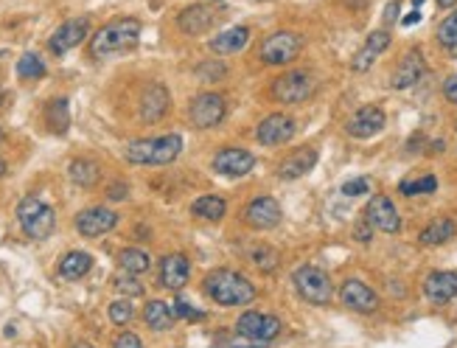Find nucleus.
I'll list each match as a JSON object with an SVG mask.
<instances>
[{
	"label": "nucleus",
	"mask_w": 457,
	"mask_h": 348,
	"mask_svg": "<svg viewBox=\"0 0 457 348\" xmlns=\"http://www.w3.org/2000/svg\"><path fill=\"white\" fill-rule=\"evenodd\" d=\"M202 292L219 306H247L258 298L256 284L244 272H238L233 267L211 270L205 275V281H202Z\"/></svg>",
	"instance_id": "obj_1"
},
{
	"label": "nucleus",
	"mask_w": 457,
	"mask_h": 348,
	"mask_svg": "<svg viewBox=\"0 0 457 348\" xmlns=\"http://www.w3.org/2000/svg\"><path fill=\"white\" fill-rule=\"evenodd\" d=\"M183 138L177 132H166L157 138H137L130 140L124 149V158L135 166H169L180 158Z\"/></svg>",
	"instance_id": "obj_2"
},
{
	"label": "nucleus",
	"mask_w": 457,
	"mask_h": 348,
	"mask_svg": "<svg viewBox=\"0 0 457 348\" xmlns=\"http://www.w3.org/2000/svg\"><path fill=\"white\" fill-rule=\"evenodd\" d=\"M137 40H140V23L135 17H121V20H112L93 34L90 51L93 56H112V53H121V51H132Z\"/></svg>",
	"instance_id": "obj_3"
},
{
	"label": "nucleus",
	"mask_w": 457,
	"mask_h": 348,
	"mask_svg": "<svg viewBox=\"0 0 457 348\" xmlns=\"http://www.w3.org/2000/svg\"><path fill=\"white\" fill-rule=\"evenodd\" d=\"M306 40L298 34V31H289V29H280L267 34L261 45H258V59L264 65H273V68H283V65H292L300 51H303Z\"/></svg>",
	"instance_id": "obj_4"
},
{
	"label": "nucleus",
	"mask_w": 457,
	"mask_h": 348,
	"mask_svg": "<svg viewBox=\"0 0 457 348\" xmlns=\"http://www.w3.org/2000/svg\"><path fill=\"white\" fill-rule=\"evenodd\" d=\"M17 222L23 227V233L34 242H46L48 236L56 230V211L37 200V197H26L20 205H17Z\"/></svg>",
	"instance_id": "obj_5"
},
{
	"label": "nucleus",
	"mask_w": 457,
	"mask_h": 348,
	"mask_svg": "<svg viewBox=\"0 0 457 348\" xmlns=\"http://www.w3.org/2000/svg\"><path fill=\"white\" fill-rule=\"evenodd\" d=\"M292 284H295V290H298V295L303 301H309V304L315 306H328L334 301V292H337L331 278H328V272L320 270V267H315V264L298 267L292 272Z\"/></svg>",
	"instance_id": "obj_6"
},
{
	"label": "nucleus",
	"mask_w": 457,
	"mask_h": 348,
	"mask_svg": "<svg viewBox=\"0 0 457 348\" xmlns=\"http://www.w3.org/2000/svg\"><path fill=\"white\" fill-rule=\"evenodd\" d=\"M315 93V76L303 68H292L280 73L270 85V98L278 104H300Z\"/></svg>",
	"instance_id": "obj_7"
},
{
	"label": "nucleus",
	"mask_w": 457,
	"mask_h": 348,
	"mask_svg": "<svg viewBox=\"0 0 457 348\" xmlns=\"http://www.w3.org/2000/svg\"><path fill=\"white\" fill-rule=\"evenodd\" d=\"M228 116V101L222 93L216 90H205V93H196L188 104V121L191 127L196 130H211L216 124H222Z\"/></svg>",
	"instance_id": "obj_8"
},
{
	"label": "nucleus",
	"mask_w": 457,
	"mask_h": 348,
	"mask_svg": "<svg viewBox=\"0 0 457 348\" xmlns=\"http://www.w3.org/2000/svg\"><path fill=\"white\" fill-rule=\"evenodd\" d=\"M280 329H283L280 317H275L270 312H258V309H247L236 320V334H241L250 343H273L280 334Z\"/></svg>",
	"instance_id": "obj_9"
},
{
	"label": "nucleus",
	"mask_w": 457,
	"mask_h": 348,
	"mask_svg": "<svg viewBox=\"0 0 457 348\" xmlns=\"http://www.w3.org/2000/svg\"><path fill=\"white\" fill-rule=\"evenodd\" d=\"M365 219L373 230H382V233H390V236L401 233V227H404L396 203L387 194H373L370 197V203H367L365 208Z\"/></svg>",
	"instance_id": "obj_10"
},
{
	"label": "nucleus",
	"mask_w": 457,
	"mask_h": 348,
	"mask_svg": "<svg viewBox=\"0 0 457 348\" xmlns=\"http://www.w3.org/2000/svg\"><path fill=\"white\" fill-rule=\"evenodd\" d=\"M295 132H298V124H295L292 116H286V113H270L267 118L258 121V127H256V140H258L261 146L273 149V146L289 143V140L295 138Z\"/></svg>",
	"instance_id": "obj_11"
},
{
	"label": "nucleus",
	"mask_w": 457,
	"mask_h": 348,
	"mask_svg": "<svg viewBox=\"0 0 457 348\" xmlns=\"http://www.w3.org/2000/svg\"><path fill=\"white\" fill-rule=\"evenodd\" d=\"M90 31V20L88 17H73V20H65L51 37H48V51L53 56H65L68 51H73L76 45L85 43Z\"/></svg>",
	"instance_id": "obj_12"
},
{
	"label": "nucleus",
	"mask_w": 457,
	"mask_h": 348,
	"mask_svg": "<svg viewBox=\"0 0 457 348\" xmlns=\"http://www.w3.org/2000/svg\"><path fill=\"white\" fill-rule=\"evenodd\" d=\"M211 169L222 177H244L256 169V155L250 149H241V146H228V149H219L211 160Z\"/></svg>",
	"instance_id": "obj_13"
},
{
	"label": "nucleus",
	"mask_w": 457,
	"mask_h": 348,
	"mask_svg": "<svg viewBox=\"0 0 457 348\" xmlns=\"http://www.w3.org/2000/svg\"><path fill=\"white\" fill-rule=\"evenodd\" d=\"M340 301L345 309H351V312H359V314H373L376 309H379V292L373 290V287H367L365 281H359V278H348V281H342V287H340Z\"/></svg>",
	"instance_id": "obj_14"
},
{
	"label": "nucleus",
	"mask_w": 457,
	"mask_h": 348,
	"mask_svg": "<svg viewBox=\"0 0 457 348\" xmlns=\"http://www.w3.org/2000/svg\"><path fill=\"white\" fill-rule=\"evenodd\" d=\"M73 225L85 239H98V236H107L110 230L118 227V214L112 208H107V205H95V208L76 214Z\"/></svg>",
	"instance_id": "obj_15"
},
{
	"label": "nucleus",
	"mask_w": 457,
	"mask_h": 348,
	"mask_svg": "<svg viewBox=\"0 0 457 348\" xmlns=\"http://www.w3.org/2000/svg\"><path fill=\"white\" fill-rule=\"evenodd\" d=\"M283 211H280V203L275 197H253L244 208V222L253 227V230H273L280 225Z\"/></svg>",
	"instance_id": "obj_16"
},
{
	"label": "nucleus",
	"mask_w": 457,
	"mask_h": 348,
	"mask_svg": "<svg viewBox=\"0 0 457 348\" xmlns=\"http://www.w3.org/2000/svg\"><path fill=\"white\" fill-rule=\"evenodd\" d=\"M384 127H387V116H384V110H382L379 104H365V107H359V110L348 118L345 132H348L351 138H357V140H367V138L379 135Z\"/></svg>",
	"instance_id": "obj_17"
},
{
	"label": "nucleus",
	"mask_w": 457,
	"mask_h": 348,
	"mask_svg": "<svg viewBox=\"0 0 457 348\" xmlns=\"http://www.w3.org/2000/svg\"><path fill=\"white\" fill-rule=\"evenodd\" d=\"M169 107H172V96H169V87L166 85H149L140 93V104H137V113H140V121L143 124H157L169 116Z\"/></svg>",
	"instance_id": "obj_18"
},
{
	"label": "nucleus",
	"mask_w": 457,
	"mask_h": 348,
	"mask_svg": "<svg viewBox=\"0 0 457 348\" xmlns=\"http://www.w3.org/2000/svg\"><path fill=\"white\" fill-rule=\"evenodd\" d=\"M424 73H426V59H424L421 48H410L401 56V62L396 65V71L390 76V87L393 90H410L424 79Z\"/></svg>",
	"instance_id": "obj_19"
},
{
	"label": "nucleus",
	"mask_w": 457,
	"mask_h": 348,
	"mask_svg": "<svg viewBox=\"0 0 457 348\" xmlns=\"http://www.w3.org/2000/svg\"><path fill=\"white\" fill-rule=\"evenodd\" d=\"M390 43H393L390 29H376V31H370L365 45H362V48L354 53V59H351V71H354V73H367V71L373 68V62L390 48Z\"/></svg>",
	"instance_id": "obj_20"
},
{
	"label": "nucleus",
	"mask_w": 457,
	"mask_h": 348,
	"mask_svg": "<svg viewBox=\"0 0 457 348\" xmlns=\"http://www.w3.org/2000/svg\"><path fill=\"white\" fill-rule=\"evenodd\" d=\"M315 166H317V149H315V146H300V149H295L292 155H286V158L278 163L275 174H278V180L292 183V180L306 177Z\"/></svg>",
	"instance_id": "obj_21"
},
{
	"label": "nucleus",
	"mask_w": 457,
	"mask_h": 348,
	"mask_svg": "<svg viewBox=\"0 0 457 348\" xmlns=\"http://www.w3.org/2000/svg\"><path fill=\"white\" fill-rule=\"evenodd\" d=\"M424 298L432 304H449L457 298V272L455 270H435L424 278Z\"/></svg>",
	"instance_id": "obj_22"
},
{
	"label": "nucleus",
	"mask_w": 457,
	"mask_h": 348,
	"mask_svg": "<svg viewBox=\"0 0 457 348\" xmlns=\"http://www.w3.org/2000/svg\"><path fill=\"white\" fill-rule=\"evenodd\" d=\"M214 20H216V11L211 6L194 3V6H188L177 14V29L183 31L185 37H199L214 26Z\"/></svg>",
	"instance_id": "obj_23"
},
{
	"label": "nucleus",
	"mask_w": 457,
	"mask_h": 348,
	"mask_svg": "<svg viewBox=\"0 0 457 348\" xmlns=\"http://www.w3.org/2000/svg\"><path fill=\"white\" fill-rule=\"evenodd\" d=\"M191 278V261L183 253H169L160 261V284L172 292H180Z\"/></svg>",
	"instance_id": "obj_24"
},
{
	"label": "nucleus",
	"mask_w": 457,
	"mask_h": 348,
	"mask_svg": "<svg viewBox=\"0 0 457 348\" xmlns=\"http://www.w3.org/2000/svg\"><path fill=\"white\" fill-rule=\"evenodd\" d=\"M455 236H457V219L438 217L418 233V245H421V247H441V245L452 242Z\"/></svg>",
	"instance_id": "obj_25"
},
{
	"label": "nucleus",
	"mask_w": 457,
	"mask_h": 348,
	"mask_svg": "<svg viewBox=\"0 0 457 348\" xmlns=\"http://www.w3.org/2000/svg\"><path fill=\"white\" fill-rule=\"evenodd\" d=\"M247 43H250V29H247V26H233L228 31L216 34V37L208 43V51L216 53V56H230V53L244 51Z\"/></svg>",
	"instance_id": "obj_26"
},
{
	"label": "nucleus",
	"mask_w": 457,
	"mask_h": 348,
	"mask_svg": "<svg viewBox=\"0 0 457 348\" xmlns=\"http://www.w3.org/2000/svg\"><path fill=\"white\" fill-rule=\"evenodd\" d=\"M90 270H93V256L90 253H82V250L65 253V256L59 259V264H56V272H59V278H65V281H82Z\"/></svg>",
	"instance_id": "obj_27"
},
{
	"label": "nucleus",
	"mask_w": 457,
	"mask_h": 348,
	"mask_svg": "<svg viewBox=\"0 0 457 348\" xmlns=\"http://www.w3.org/2000/svg\"><path fill=\"white\" fill-rule=\"evenodd\" d=\"M177 314H174V306H169L166 301H149L143 306V323L154 332H169L174 326Z\"/></svg>",
	"instance_id": "obj_28"
},
{
	"label": "nucleus",
	"mask_w": 457,
	"mask_h": 348,
	"mask_svg": "<svg viewBox=\"0 0 457 348\" xmlns=\"http://www.w3.org/2000/svg\"><path fill=\"white\" fill-rule=\"evenodd\" d=\"M191 214L196 219H205V222H222L228 214V203L219 194H205L191 203Z\"/></svg>",
	"instance_id": "obj_29"
},
{
	"label": "nucleus",
	"mask_w": 457,
	"mask_h": 348,
	"mask_svg": "<svg viewBox=\"0 0 457 348\" xmlns=\"http://www.w3.org/2000/svg\"><path fill=\"white\" fill-rule=\"evenodd\" d=\"M68 177H70L73 185H79V188H93V185L101 180V169H98V163L90 160V158H76V160L68 166Z\"/></svg>",
	"instance_id": "obj_30"
},
{
	"label": "nucleus",
	"mask_w": 457,
	"mask_h": 348,
	"mask_svg": "<svg viewBox=\"0 0 457 348\" xmlns=\"http://www.w3.org/2000/svg\"><path fill=\"white\" fill-rule=\"evenodd\" d=\"M149 267H152V259H149V253L140 250V247H127V250L118 253V270H121V272L143 275Z\"/></svg>",
	"instance_id": "obj_31"
},
{
	"label": "nucleus",
	"mask_w": 457,
	"mask_h": 348,
	"mask_svg": "<svg viewBox=\"0 0 457 348\" xmlns=\"http://www.w3.org/2000/svg\"><path fill=\"white\" fill-rule=\"evenodd\" d=\"M435 40L443 51L449 53H457V9H452L435 29Z\"/></svg>",
	"instance_id": "obj_32"
},
{
	"label": "nucleus",
	"mask_w": 457,
	"mask_h": 348,
	"mask_svg": "<svg viewBox=\"0 0 457 348\" xmlns=\"http://www.w3.org/2000/svg\"><path fill=\"white\" fill-rule=\"evenodd\" d=\"M48 127L51 132H56V135H65L68 127H70V113H68V98H53L51 104H48Z\"/></svg>",
	"instance_id": "obj_33"
},
{
	"label": "nucleus",
	"mask_w": 457,
	"mask_h": 348,
	"mask_svg": "<svg viewBox=\"0 0 457 348\" xmlns=\"http://www.w3.org/2000/svg\"><path fill=\"white\" fill-rule=\"evenodd\" d=\"M17 76H20V79H43V76H46V62H43L34 51H26V53L17 59Z\"/></svg>",
	"instance_id": "obj_34"
},
{
	"label": "nucleus",
	"mask_w": 457,
	"mask_h": 348,
	"mask_svg": "<svg viewBox=\"0 0 457 348\" xmlns=\"http://www.w3.org/2000/svg\"><path fill=\"white\" fill-rule=\"evenodd\" d=\"M438 188V177L435 174H424L418 180H401L399 183V191L404 197H415V194H432Z\"/></svg>",
	"instance_id": "obj_35"
},
{
	"label": "nucleus",
	"mask_w": 457,
	"mask_h": 348,
	"mask_svg": "<svg viewBox=\"0 0 457 348\" xmlns=\"http://www.w3.org/2000/svg\"><path fill=\"white\" fill-rule=\"evenodd\" d=\"M112 290L121 292V295H127V298L143 295V284L137 281V275H130V272H118V275L112 278Z\"/></svg>",
	"instance_id": "obj_36"
},
{
	"label": "nucleus",
	"mask_w": 457,
	"mask_h": 348,
	"mask_svg": "<svg viewBox=\"0 0 457 348\" xmlns=\"http://www.w3.org/2000/svg\"><path fill=\"white\" fill-rule=\"evenodd\" d=\"M107 314H110V320H112L115 326H127V323H132L135 309H132V304H130L127 298H121V301H112V304H110Z\"/></svg>",
	"instance_id": "obj_37"
},
{
	"label": "nucleus",
	"mask_w": 457,
	"mask_h": 348,
	"mask_svg": "<svg viewBox=\"0 0 457 348\" xmlns=\"http://www.w3.org/2000/svg\"><path fill=\"white\" fill-rule=\"evenodd\" d=\"M194 73H196L199 79H205V82H219V79L228 76V65H225V62H199V65L194 68Z\"/></svg>",
	"instance_id": "obj_38"
},
{
	"label": "nucleus",
	"mask_w": 457,
	"mask_h": 348,
	"mask_svg": "<svg viewBox=\"0 0 457 348\" xmlns=\"http://www.w3.org/2000/svg\"><path fill=\"white\" fill-rule=\"evenodd\" d=\"M174 314L183 317V320H202V317H205V312L196 309V306H191L183 295H177V301H174Z\"/></svg>",
	"instance_id": "obj_39"
},
{
	"label": "nucleus",
	"mask_w": 457,
	"mask_h": 348,
	"mask_svg": "<svg viewBox=\"0 0 457 348\" xmlns=\"http://www.w3.org/2000/svg\"><path fill=\"white\" fill-rule=\"evenodd\" d=\"M399 14H401V0H390V3L384 6V14H382V23H384V29L396 26Z\"/></svg>",
	"instance_id": "obj_40"
},
{
	"label": "nucleus",
	"mask_w": 457,
	"mask_h": 348,
	"mask_svg": "<svg viewBox=\"0 0 457 348\" xmlns=\"http://www.w3.org/2000/svg\"><path fill=\"white\" fill-rule=\"evenodd\" d=\"M112 348H143V343H140V337H137L135 332H121L115 337Z\"/></svg>",
	"instance_id": "obj_41"
},
{
	"label": "nucleus",
	"mask_w": 457,
	"mask_h": 348,
	"mask_svg": "<svg viewBox=\"0 0 457 348\" xmlns=\"http://www.w3.org/2000/svg\"><path fill=\"white\" fill-rule=\"evenodd\" d=\"M342 194H345V197H359V194H367V180L365 177H359V180L345 183V185H342Z\"/></svg>",
	"instance_id": "obj_42"
},
{
	"label": "nucleus",
	"mask_w": 457,
	"mask_h": 348,
	"mask_svg": "<svg viewBox=\"0 0 457 348\" xmlns=\"http://www.w3.org/2000/svg\"><path fill=\"white\" fill-rule=\"evenodd\" d=\"M441 93H443V98H446L449 104H455L457 107V73L446 76V82H443V87H441Z\"/></svg>",
	"instance_id": "obj_43"
},
{
	"label": "nucleus",
	"mask_w": 457,
	"mask_h": 348,
	"mask_svg": "<svg viewBox=\"0 0 457 348\" xmlns=\"http://www.w3.org/2000/svg\"><path fill=\"white\" fill-rule=\"evenodd\" d=\"M415 23H421V11H418V9L401 17V26H415Z\"/></svg>",
	"instance_id": "obj_44"
},
{
	"label": "nucleus",
	"mask_w": 457,
	"mask_h": 348,
	"mask_svg": "<svg viewBox=\"0 0 457 348\" xmlns=\"http://www.w3.org/2000/svg\"><path fill=\"white\" fill-rule=\"evenodd\" d=\"M118 197H127V185H121V183L110 188V200H118Z\"/></svg>",
	"instance_id": "obj_45"
},
{
	"label": "nucleus",
	"mask_w": 457,
	"mask_h": 348,
	"mask_svg": "<svg viewBox=\"0 0 457 348\" xmlns=\"http://www.w3.org/2000/svg\"><path fill=\"white\" fill-rule=\"evenodd\" d=\"M367 227H370V225H367V219H365V222H362V225L357 227V239H362V242H367V239H370V233H367Z\"/></svg>",
	"instance_id": "obj_46"
},
{
	"label": "nucleus",
	"mask_w": 457,
	"mask_h": 348,
	"mask_svg": "<svg viewBox=\"0 0 457 348\" xmlns=\"http://www.w3.org/2000/svg\"><path fill=\"white\" fill-rule=\"evenodd\" d=\"M435 3H438L441 9H455L457 6V0H435Z\"/></svg>",
	"instance_id": "obj_47"
},
{
	"label": "nucleus",
	"mask_w": 457,
	"mask_h": 348,
	"mask_svg": "<svg viewBox=\"0 0 457 348\" xmlns=\"http://www.w3.org/2000/svg\"><path fill=\"white\" fill-rule=\"evenodd\" d=\"M3 174H6V160L0 158V177H3Z\"/></svg>",
	"instance_id": "obj_48"
},
{
	"label": "nucleus",
	"mask_w": 457,
	"mask_h": 348,
	"mask_svg": "<svg viewBox=\"0 0 457 348\" xmlns=\"http://www.w3.org/2000/svg\"><path fill=\"white\" fill-rule=\"evenodd\" d=\"M421 3H424V0H412V6H415V9H418V6H421Z\"/></svg>",
	"instance_id": "obj_49"
},
{
	"label": "nucleus",
	"mask_w": 457,
	"mask_h": 348,
	"mask_svg": "<svg viewBox=\"0 0 457 348\" xmlns=\"http://www.w3.org/2000/svg\"><path fill=\"white\" fill-rule=\"evenodd\" d=\"M76 348H93V346H88V343H79Z\"/></svg>",
	"instance_id": "obj_50"
},
{
	"label": "nucleus",
	"mask_w": 457,
	"mask_h": 348,
	"mask_svg": "<svg viewBox=\"0 0 457 348\" xmlns=\"http://www.w3.org/2000/svg\"><path fill=\"white\" fill-rule=\"evenodd\" d=\"M0 104H3V90H0Z\"/></svg>",
	"instance_id": "obj_51"
},
{
	"label": "nucleus",
	"mask_w": 457,
	"mask_h": 348,
	"mask_svg": "<svg viewBox=\"0 0 457 348\" xmlns=\"http://www.w3.org/2000/svg\"><path fill=\"white\" fill-rule=\"evenodd\" d=\"M0 140H3V127H0Z\"/></svg>",
	"instance_id": "obj_52"
}]
</instances>
